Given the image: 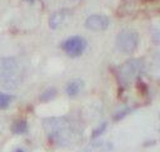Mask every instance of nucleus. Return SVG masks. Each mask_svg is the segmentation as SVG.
<instances>
[{
    "label": "nucleus",
    "mask_w": 160,
    "mask_h": 152,
    "mask_svg": "<svg viewBox=\"0 0 160 152\" xmlns=\"http://www.w3.org/2000/svg\"><path fill=\"white\" fill-rule=\"evenodd\" d=\"M42 125L49 138L59 146H69L76 138V133L66 117H49L42 121Z\"/></svg>",
    "instance_id": "f257e3e1"
},
{
    "label": "nucleus",
    "mask_w": 160,
    "mask_h": 152,
    "mask_svg": "<svg viewBox=\"0 0 160 152\" xmlns=\"http://www.w3.org/2000/svg\"><path fill=\"white\" fill-rule=\"evenodd\" d=\"M21 82L20 64L15 57H0V83L6 88H15Z\"/></svg>",
    "instance_id": "f03ea898"
},
{
    "label": "nucleus",
    "mask_w": 160,
    "mask_h": 152,
    "mask_svg": "<svg viewBox=\"0 0 160 152\" xmlns=\"http://www.w3.org/2000/svg\"><path fill=\"white\" fill-rule=\"evenodd\" d=\"M142 69V64L139 59H129L126 60L118 70V80L121 86L128 87L130 86L135 78L139 76Z\"/></svg>",
    "instance_id": "7ed1b4c3"
},
{
    "label": "nucleus",
    "mask_w": 160,
    "mask_h": 152,
    "mask_svg": "<svg viewBox=\"0 0 160 152\" xmlns=\"http://www.w3.org/2000/svg\"><path fill=\"white\" fill-rule=\"evenodd\" d=\"M139 45V34L135 30L125 29L121 30L115 39L116 49L122 54H132Z\"/></svg>",
    "instance_id": "20e7f679"
},
{
    "label": "nucleus",
    "mask_w": 160,
    "mask_h": 152,
    "mask_svg": "<svg viewBox=\"0 0 160 152\" xmlns=\"http://www.w3.org/2000/svg\"><path fill=\"white\" fill-rule=\"evenodd\" d=\"M86 46H88L86 40L82 36H79V35L70 36L66 40H64L62 44H61V49L70 57L81 56L84 54V51L86 50Z\"/></svg>",
    "instance_id": "39448f33"
},
{
    "label": "nucleus",
    "mask_w": 160,
    "mask_h": 152,
    "mask_svg": "<svg viewBox=\"0 0 160 152\" xmlns=\"http://www.w3.org/2000/svg\"><path fill=\"white\" fill-rule=\"evenodd\" d=\"M85 27L91 31H104L110 25V19L102 14H92L89 15L84 22Z\"/></svg>",
    "instance_id": "423d86ee"
},
{
    "label": "nucleus",
    "mask_w": 160,
    "mask_h": 152,
    "mask_svg": "<svg viewBox=\"0 0 160 152\" xmlns=\"http://www.w3.org/2000/svg\"><path fill=\"white\" fill-rule=\"evenodd\" d=\"M82 87H84L82 80H80V78H74V80H71V81H69V82L66 83V86H65V92H66V95H68L69 97H75L76 95L80 93V91L82 90Z\"/></svg>",
    "instance_id": "0eeeda50"
},
{
    "label": "nucleus",
    "mask_w": 160,
    "mask_h": 152,
    "mask_svg": "<svg viewBox=\"0 0 160 152\" xmlns=\"http://www.w3.org/2000/svg\"><path fill=\"white\" fill-rule=\"evenodd\" d=\"M66 17V11L65 10H59L55 11L54 14H51V16L49 17V27L51 30H56L58 27H60V25L64 22Z\"/></svg>",
    "instance_id": "6e6552de"
},
{
    "label": "nucleus",
    "mask_w": 160,
    "mask_h": 152,
    "mask_svg": "<svg viewBox=\"0 0 160 152\" xmlns=\"http://www.w3.org/2000/svg\"><path fill=\"white\" fill-rule=\"evenodd\" d=\"M150 75L151 77L160 78V50L155 54L151 65H150Z\"/></svg>",
    "instance_id": "1a4fd4ad"
},
{
    "label": "nucleus",
    "mask_w": 160,
    "mask_h": 152,
    "mask_svg": "<svg viewBox=\"0 0 160 152\" xmlns=\"http://www.w3.org/2000/svg\"><path fill=\"white\" fill-rule=\"evenodd\" d=\"M28 122L25 120H18L11 125V132L14 135H22L25 132H28Z\"/></svg>",
    "instance_id": "9d476101"
},
{
    "label": "nucleus",
    "mask_w": 160,
    "mask_h": 152,
    "mask_svg": "<svg viewBox=\"0 0 160 152\" xmlns=\"http://www.w3.org/2000/svg\"><path fill=\"white\" fill-rule=\"evenodd\" d=\"M56 93H58V90H56L55 87H49V88H46V90L40 95V101H41V102H49V101H51V100L55 98Z\"/></svg>",
    "instance_id": "9b49d317"
},
{
    "label": "nucleus",
    "mask_w": 160,
    "mask_h": 152,
    "mask_svg": "<svg viewBox=\"0 0 160 152\" xmlns=\"http://www.w3.org/2000/svg\"><path fill=\"white\" fill-rule=\"evenodd\" d=\"M12 101V96L11 95H8V93H4V92H0V110H5L10 106Z\"/></svg>",
    "instance_id": "f8f14e48"
},
{
    "label": "nucleus",
    "mask_w": 160,
    "mask_h": 152,
    "mask_svg": "<svg viewBox=\"0 0 160 152\" xmlns=\"http://www.w3.org/2000/svg\"><path fill=\"white\" fill-rule=\"evenodd\" d=\"M106 127H108V123H106V122H104V123L99 125L96 128H94V130H92V132H91V138H92V140H95V138H98L99 136H101V135L106 131Z\"/></svg>",
    "instance_id": "ddd939ff"
},
{
    "label": "nucleus",
    "mask_w": 160,
    "mask_h": 152,
    "mask_svg": "<svg viewBox=\"0 0 160 152\" xmlns=\"http://www.w3.org/2000/svg\"><path fill=\"white\" fill-rule=\"evenodd\" d=\"M131 111V108H129V107H125L124 110H121V111H119V112H116L115 113V116H114V120L115 121H119V120H121V118H124L129 112Z\"/></svg>",
    "instance_id": "4468645a"
},
{
    "label": "nucleus",
    "mask_w": 160,
    "mask_h": 152,
    "mask_svg": "<svg viewBox=\"0 0 160 152\" xmlns=\"http://www.w3.org/2000/svg\"><path fill=\"white\" fill-rule=\"evenodd\" d=\"M14 152H24V151H22V150H15Z\"/></svg>",
    "instance_id": "2eb2a0df"
}]
</instances>
